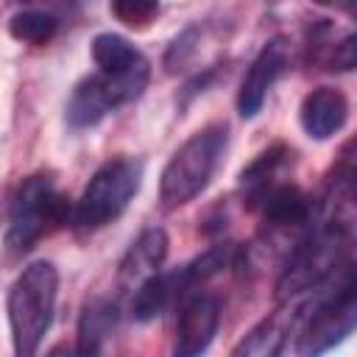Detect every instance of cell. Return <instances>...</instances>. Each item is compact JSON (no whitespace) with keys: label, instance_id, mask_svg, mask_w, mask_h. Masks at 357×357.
<instances>
[{"label":"cell","instance_id":"d4e9b609","mask_svg":"<svg viewBox=\"0 0 357 357\" xmlns=\"http://www.w3.org/2000/svg\"><path fill=\"white\" fill-rule=\"evenodd\" d=\"M47 357H78V351H75V346L59 343V346H53V349L47 351Z\"/></svg>","mask_w":357,"mask_h":357},{"label":"cell","instance_id":"30bf717a","mask_svg":"<svg viewBox=\"0 0 357 357\" xmlns=\"http://www.w3.org/2000/svg\"><path fill=\"white\" fill-rule=\"evenodd\" d=\"M254 212H259L265 229L271 231H310L315 204L298 184L282 181L259 201Z\"/></svg>","mask_w":357,"mask_h":357},{"label":"cell","instance_id":"cb8c5ba5","mask_svg":"<svg viewBox=\"0 0 357 357\" xmlns=\"http://www.w3.org/2000/svg\"><path fill=\"white\" fill-rule=\"evenodd\" d=\"M332 170L335 173H357V134L343 145V151H340V156H337Z\"/></svg>","mask_w":357,"mask_h":357},{"label":"cell","instance_id":"ba28073f","mask_svg":"<svg viewBox=\"0 0 357 357\" xmlns=\"http://www.w3.org/2000/svg\"><path fill=\"white\" fill-rule=\"evenodd\" d=\"M220 324V301L212 293H192L184 298L178 321H176V340L170 357H201L209 343L215 340Z\"/></svg>","mask_w":357,"mask_h":357},{"label":"cell","instance_id":"603a6c76","mask_svg":"<svg viewBox=\"0 0 357 357\" xmlns=\"http://www.w3.org/2000/svg\"><path fill=\"white\" fill-rule=\"evenodd\" d=\"M112 14L120 17L126 25H148L159 14V6L145 0H123V3H112Z\"/></svg>","mask_w":357,"mask_h":357},{"label":"cell","instance_id":"e0dca14e","mask_svg":"<svg viewBox=\"0 0 357 357\" xmlns=\"http://www.w3.org/2000/svg\"><path fill=\"white\" fill-rule=\"evenodd\" d=\"M176 296H184L178 271L176 273H156V276L145 279L134 290V298H131V315H134V321L148 324V321L159 318L173 304Z\"/></svg>","mask_w":357,"mask_h":357},{"label":"cell","instance_id":"7a4b0ae2","mask_svg":"<svg viewBox=\"0 0 357 357\" xmlns=\"http://www.w3.org/2000/svg\"><path fill=\"white\" fill-rule=\"evenodd\" d=\"M56 293H59V271L47 259L22 268V273L8 287L6 310H8L14 357H36V349L53 321Z\"/></svg>","mask_w":357,"mask_h":357},{"label":"cell","instance_id":"9c48e42d","mask_svg":"<svg viewBox=\"0 0 357 357\" xmlns=\"http://www.w3.org/2000/svg\"><path fill=\"white\" fill-rule=\"evenodd\" d=\"M287 61H290V53H287L284 39H271L268 45H262V50L248 64L245 78H243L240 92H237V112L243 117H254L262 109L273 84L284 75Z\"/></svg>","mask_w":357,"mask_h":357},{"label":"cell","instance_id":"9a60e30c","mask_svg":"<svg viewBox=\"0 0 357 357\" xmlns=\"http://www.w3.org/2000/svg\"><path fill=\"white\" fill-rule=\"evenodd\" d=\"M293 321H296V315H290L287 310H279V312L262 318L257 326H251L240 337V343L231 349L229 357H282Z\"/></svg>","mask_w":357,"mask_h":357},{"label":"cell","instance_id":"4fadbf2b","mask_svg":"<svg viewBox=\"0 0 357 357\" xmlns=\"http://www.w3.org/2000/svg\"><path fill=\"white\" fill-rule=\"evenodd\" d=\"M120 109L112 89L106 86V81L92 73L86 78H81L67 100V109H64V120L73 131H84V128H92L98 126L109 112Z\"/></svg>","mask_w":357,"mask_h":357},{"label":"cell","instance_id":"6da1fadb","mask_svg":"<svg viewBox=\"0 0 357 357\" xmlns=\"http://www.w3.org/2000/svg\"><path fill=\"white\" fill-rule=\"evenodd\" d=\"M296 357H324L357 329V262H343L301 307Z\"/></svg>","mask_w":357,"mask_h":357},{"label":"cell","instance_id":"8fae6325","mask_svg":"<svg viewBox=\"0 0 357 357\" xmlns=\"http://www.w3.org/2000/svg\"><path fill=\"white\" fill-rule=\"evenodd\" d=\"M293 165V151L284 145V142H276L271 145L268 151H262L248 167H243L240 173V198L248 209H257L259 201L276 187L282 184V173Z\"/></svg>","mask_w":357,"mask_h":357},{"label":"cell","instance_id":"d6986e66","mask_svg":"<svg viewBox=\"0 0 357 357\" xmlns=\"http://www.w3.org/2000/svg\"><path fill=\"white\" fill-rule=\"evenodd\" d=\"M237 257V248L231 243H220V245H212L206 248L201 257H195L192 262H187L184 268H178V279H181V287L184 293L187 290H195L198 284H204L206 279L218 276L223 268H229Z\"/></svg>","mask_w":357,"mask_h":357},{"label":"cell","instance_id":"7402d4cb","mask_svg":"<svg viewBox=\"0 0 357 357\" xmlns=\"http://www.w3.org/2000/svg\"><path fill=\"white\" fill-rule=\"evenodd\" d=\"M195 42H198V28H187V31H181V33L173 39V45H170L167 53H165V67H167V73H178V70L190 61V56L195 53Z\"/></svg>","mask_w":357,"mask_h":357},{"label":"cell","instance_id":"2e32d148","mask_svg":"<svg viewBox=\"0 0 357 357\" xmlns=\"http://www.w3.org/2000/svg\"><path fill=\"white\" fill-rule=\"evenodd\" d=\"M117 324V304L109 298H95L84 307L78 318V335H75V351L78 357H100L109 335Z\"/></svg>","mask_w":357,"mask_h":357},{"label":"cell","instance_id":"3957f363","mask_svg":"<svg viewBox=\"0 0 357 357\" xmlns=\"http://www.w3.org/2000/svg\"><path fill=\"white\" fill-rule=\"evenodd\" d=\"M73 220V209L67 198L56 190V181L50 173H33L28 176L8 204L6 218V251L25 254L42 240L50 229Z\"/></svg>","mask_w":357,"mask_h":357},{"label":"cell","instance_id":"52a82bcc","mask_svg":"<svg viewBox=\"0 0 357 357\" xmlns=\"http://www.w3.org/2000/svg\"><path fill=\"white\" fill-rule=\"evenodd\" d=\"M92 59L120 106L137 100L148 86L151 64L128 39L117 33H98L92 39Z\"/></svg>","mask_w":357,"mask_h":357},{"label":"cell","instance_id":"ac0fdd59","mask_svg":"<svg viewBox=\"0 0 357 357\" xmlns=\"http://www.w3.org/2000/svg\"><path fill=\"white\" fill-rule=\"evenodd\" d=\"M326 223H335L340 229H349L357 223V173H329L326 181V198H324Z\"/></svg>","mask_w":357,"mask_h":357},{"label":"cell","instance_id":"44dd1931","mask_svg":"<svg viewBox=\"0 0 357 357\" xmlns=\"http://www.w3.org/2000/svg\"><path fill=\"white\" fill-rule=\"evenodd\" d=\"M326 70L332 73H349V70H357V31L346 33L340 42H335L326 53Z\"/></svg>","mask_w":357,"mask_h":357},{"label":"cell","instance_id":"7c38bea8","mask_svg":"<svg viewBox=\"0 0 357 357\" xmlns=\"http://www.w3.org/2000/svg\"><path fill=\"white\" fill-rule=\"evenodd\" d=\"M346 117H349L346 95L335 86H318V89L307 92L298 106L301 128L312 139H329L335 131L343 128Z\"/></svg>","mask_w":357,"mask_h":357},{"label":"cell","instance_id":"277c9868","mask_svg":"<svg viewBox=\"0 0 357 357\" xmlns=\"http://www.w3.org/2000/svg\"><path fill=\"white\" fill-rule=\"evenodd\" d=\"M349 229L321 223L298 237L276 279V298L290 301L321 287L343 262H349Z\"/></svg>","mask_w":357,"mask_h":357},{"label":"cell","instance_id":"8992f818","mask_svg":"<svg viewBox=\"0 0 357 357\" xmlns=\"http://www.w3.org/2000/svg\"><path fill=\"white\" fill-rule=\"evenodd\" d=\"M139 181H142V165L137 159L114 156L103 162L84 187L81 198L75 201L73 223L84 231H95L117 220L137 195Z\"/></svg>","mask_w":357,"mask_h":357},{"label":"cell","instance_id":"5bb4252c","mask_svg":"<svg viewBox=\"0 0 357 357\" xmlns=\"http://www.w3.org/2000/svg\"><path fill=\"white\" fill-rule=\"evenodd\" d=\"M167 231L159 226L145 229L123 254L120 259V284L126 287H139L145 279L156 276L165 257H167Z\"/></svg>","mask_w":357,"mask_h":357},{"label":"cell","instance_id":"5b68a950","mask_svg":"<svg viewBox=\"0 0 357 357\" xmlns=\"http://www.w3.org/2000/svg\"><path fill=\"white\" fill-rule=\"evenodd\" d=\"M229 142L226 123H209L201 131H195L165 165L159 178V198L165 209L184 206L192 201L218 170L223 151Z\"/></svg>","mask_w":357,"mask_h":357},{"label":"cell","instance_id":"ffe728a7","mask_svg":"<svg viewBox=\"0 0 357 357\" xmlns=\"http://www.w3.org/2000/svg\"><path fill=\"white\" fill-rule=\"evenodd\" d=\"M59 31V20L42 8H22L8 20V33L25 45H47Z\"/></svg>","mask_w":357,"mask_h":357},{"label":"cell","instance_id":"484cf974","mask_svg":"<svg viewBox=\"0 0 357 357\" xmlns=\"http://www.w3.org/2000/svg\"><path fill=\"white\" fill-rule=\"evenodd\" d=\"M349 14H351V17L357 20V6H349Z\"/></svg>","mask_w":357,"mask_h":357}]
</instances>
